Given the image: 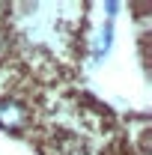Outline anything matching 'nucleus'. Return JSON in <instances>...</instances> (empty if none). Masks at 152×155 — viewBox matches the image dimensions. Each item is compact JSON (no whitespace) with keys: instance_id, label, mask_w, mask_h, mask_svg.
Segmentation results:
<instances>
[{"instance_id":"f257e3e1","label":"nucleus","mask_w":152,"mask_h":155,"mask_svg":"<svg viewBox=\"0 0 152 155\" xmlns=\"http://www.w3.org/2000/svg\"><path fill=\"white\" fill-rule=\"evenodd\" d=\"M27 122V114H24V107H21L18 101H0V125L3 128H12V131H18L21 125Z\"/></svg>"},{"instance_id":"f03ea898","label":"nucleus","mask_w":152,"mask_h":155,"mask_svg":"<svg viewBox=\"0 0 152 155\" xmlns=\"http://www.w3.org/2000/svg\"><path fill=\"white\" fill-rule=\"evenodd\" d=\"M111 42H114V27H111V21L95 33L93 39V57L95 60H101V57H107V51H111Z\"/></svg>"},{"instance_id":"7ed1b4c3","label":"nucleus","mask_w":152,"mask_h":155,"mask_svg":"<svg viewBox=\"0 0 152 155\" xmlns=\"http://www.w3.org/2000/svg\"><path fill=\"white\" fill-rule=\"evenodd\" d=\"M104 12H107V18H114L116 12H119V3H107V6H104Z\"/></svg>"}]
</instances>
